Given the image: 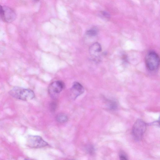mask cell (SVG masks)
Returning <instances> with one entry per match:
<instances>
[{"label":"cell","instance_id":"obj_12","mask_svg":"<svg viewBox=\"0 0 160 160\" xmlns=\"http://www.w3.org/2000/svg\"><path fill=\"white\" fill-rule=\"evenodd\" d=\"M119 158L120 160H128L127 155L123 151L120 153Z\"/></svg>","mask_w":160,"mask_h":160},{"label":"cell","instance_id":"obj_14","mask_svg":"<svg viewBox=\"0 0 160 160\" xmlns=\"http://www.w3.org/2000/svg\"><path fill=\"white\" fill-rule=\"evenodd\" d=\"M25 160H34L32 159H26Z\"/></svg>","mask_w":160,"mask_h":160},{"label":"cell","instance_id":"obj_10","mask_svg":"<svg viewBox=\"0 0 160 160\" xmlns=\"http://www.w3.org/2000/svg\"><path fill=\"white\" fill-rule=\"evenodd\" d=\"M85 150L87 153L90 155H93L95 152V149L93 145L89 144L87 145L85 147Z\"/></svg>","mask_w":160,"mask_h":160},{"label":"cell","instance_id":"obj_6","mask_svg":"<svg viewBox=\"0 0 160 160\" xmlns=\"http://www.w3.org/2000/svg\"><path fill=\"white\" fill-rule=\"evenodd\" d=\"M4 13L1 18L4 21L11 23L15 20L17 18L16 14L12 9L6 6H3Z\"/></svg>","mask_w":160,"mask_h":160},{"label":"cell","instance_id":"obj_13","mask_svg":"<svg viewBox=\"0 0 160 160\" xmlns=\"http://www.w3.org/2000/svg\"><path fill=\"white\" fill-rule=\"evenodd\" d=\"M3 13L4 9L3 6L0 5V17H1V18H2L3 16Z\"/></svg>","mask_w":160,"mask_h":160},{"label":"cell","instance_id":"obj_8","mask_svg":"<svg viewBox=\"0 0 160 160\" xmlns=\"http://www.w3.org/2000/svg\"><path fill=\"white\" fill-rule=\"evenodd\" d=\"M71 91L72 98L76 99L84 92V89L80 84L76 82L73 85Z\"/></svg>","mask_w":160,"mask_h":160},{"label":"cell","instance_id":"obj_1","mask_svg":"<svg viewBox=\"0 0 160 160\" xmlns=\"http://www.w3.org/2000/svg\"><path fill=\"white\" fill-rule=\"evenodd\" d=\"M9 93L13 97L23 101L32 99L35 97L34 93L32 90L20 87H14Z\"/></svg>","mask_w":160,"mask_h":160},{"label":"cell","instance_id":"obj_15","mask_svg":"<svg viewBox=\"0 0 160 160\" xmlns=\"http://www.w3.org/2000/svg\"></svg>","mask_w":160,"mask_h":160},{"label":"cell","instance_id":"obj_2","mask_svg":"<svg viewBox=\"0 0 160 160\" xmlns=\"http://www.w3.org/2000/svg\"><path fill=\"white\" fill-rule=\"evenodd\" d=\"M145 62L149 70L151 71H155L158 69L159 65V56L155 51H150L145 57Z\"/></svg>","mask_w":160,"mask_h":160},{"label":"cell","instance_id":"obj_7","mask_svg":"<svg viewBox=\"0 0 160 160\" xmlns=\"http://www.w3.org/2000/svg\"><path fill=\"white\" fill-rule=\"evenodd\" d=\"M64 83L62 81H58L52 83L49 87V92L51 94H58L64 88Z\"/></svg>","mask_w":160,"mask_h":160},{"label":"cell","instance_id":"obj_3","mask_svg":"<svg viewBox=\"0 0 160 160\" xmlns=\"http://www.w3.org/2000/svg\"><path fill=\"white\" fill-rule=\"evenodd\" d=\"M147 124L142 120H137L134 124L132 133L135 139L137 141L141 140L146 130Z\"/></svg>","mask_w":160,"mask_h":160},{"label":"cell","instance_id":"obj_9","mask_svg":"<svg viewBox=\"0 0 160 160\" xmlns=\"http://www.w3.org/2000/svg\"><path fill=\"white\" fill-rule=\"evenodd\" d=\"M68 118L66 114L64 113L58 114L56 116V120L59 122L64 123L67 122Z\"/></svg>","mask_w":160,"mask_h":160},{"label":"cell","instance_id":"obj_5","mask_svg":"<svg viewBox=\"0 0 160 160\" xmlns=\"http://www.w3.org/2000/svg\"><path fill=\"white\" fill-rule=\"evenodd\" d=\"M102 50L101 46L98 42L95 43L91 45L89 49V53L93 61L96 62L99 60Z\"/></svg>","mask_w":160,"mask_h":160},{"label":"cell","instance_id":"obj_4","mask_svg":"<svg viewBox=\"0 0 160 160\" xmlns=\"http://www.w3.org/2000/svg\"><path fill=\"white\" fill-rule=\"evenodd\" d=\"M27 146L30 148H39L45 147L49 145L48 143L41 137L37 136H30L27 140Z\"/></svg>","mask_w":160,"mask_h":160},{"label":"cell","instance_id":"obj_11","mask_svg":"<svg viewBox=\"0 0 160 160\" xmlns=\"http://www.w3.org/2000/svg\"><path fill=\"white\" fill-rule=\"evenodd\" d=\"M98 34V31L96 29L92 28L87 31L86 32V34L88 35L91 36H94L97 35Z\"/></svg>","mask_w":160,"mask_h":160}]
</instances>
